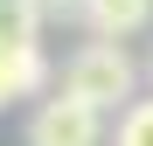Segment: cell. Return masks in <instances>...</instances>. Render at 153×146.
<instances>
[{
    "label": "cell",
    "mask_w": 153,
    "mask_h": 146,
    "mask_svg": "<svg viewBox=\"0 0 153 146\" xmlns=\"http://www.w3.org/2000/svg\"><path fill=\"white\" fill-rule=\"evenodd\" d=\"M132 84H139V63L125 56V42H84V49L63 63V90L84 97L91 111H118V104H132Z\"/></svg>",
    "instance_id": "cell-1"
},
{
    "label": "cell",
    "mask_w": 153,
    "mask_h": 146,
    "mask_svg": "<svg viewBox=\"0 0 153 146\" xmlns=\"http://www.w3.org/2000/svg\"><path fill=\"white\" fill-rule=\"evenodd\" d=\"M28 146H105V111H91L84 97H42V104L28 111V132H21Z\"/></svg>",
    "instance_id": "cell-2"
},
{
    "label": "cell",
    "mask_w": 153,
    "mask_h": 146,
    "mask_svg": "<svg viewBox=\"0 0 153 146\" xmlns=\"http://www.w3.org/2000/svg\"><path fill=\"white\" fill-rule=\"evenodd\" d=\"M153 21V0H84V28L91 42H125Z\"/></svg>",
    "instance_id": "cell-3"
},
{
    "label": "cell",
    "mask_w": 153,
    "mask_h": 146,
    "mask_svg": "<svg viewBox=\"0 0 153 146\" xmlns=\"http://www.w3.org/2000/svg\"><path fill=\"white\" fill-rule=\"evenodd\" d=\"M42 84H49V56L42 49H0V111L35 97Z\"/></svg>",
    "instance_id": "cell-4"
},
{
    "label": "cell",
    "mask_w": 153,
    "mask_h": 146,
    "mask_svg": "<svg viewBox=\"0 0 153 146\" xmlns=\"http://www.w3.org/2000/svg\"><path fill=\"white\" fill-rule=\"evenodd\" d=\"M42 0H0V49H42Z\"/></svg>",
    "instance_id": "cell-5"
},
{
    "label": "cell",
    "mask_w": 153,
    "mask_h": 146,
    "mask_svg": "<svg viewBox=\"0 0 153 146\" xmlns=\"http://www.w3.org/2000/svg\"><path fill=\"white\" fill-rule=\"evenodd\" d=\"M111 146H153V97H132L118 111V139Z\"/></svg>",
    "instance_id": "cell-6"
}]
</instances>
